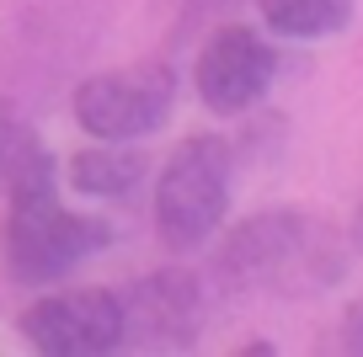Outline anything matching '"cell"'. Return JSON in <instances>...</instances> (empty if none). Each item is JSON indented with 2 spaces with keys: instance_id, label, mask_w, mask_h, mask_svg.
<instances>
[{
  "instance_id": "obj_1",
  "label": "cell",
  "mask_w": 363,
  "mask_h": 357,
  "mask_svg": "<svg viewBox=\"0 0 363 357\" xmlns=\"http://www.w3.org/2000/svg\"><path fill=\"white\" fill-rule=\"evenodd\" d=\"M352 240L310 208H262L214 251V283L235 299H315L347 278Z\"/></svg>"
},
{
  "instance_id": "obj_2",
  "label": "cell",
  "mask_w": 363,
  "mask_h": 357,
  "mask_svg": "<svg viewBox=\"0 0 363 357\" xmlns=\"http://www.w3.org/2000/svg\"><path fill=\"white\" fill-rule=\"evenodd\" d=\"M59 166H38L33 176H22L6 192V267L16 283H59L75 267H86L91 256H102L118 240V230L102 213H75L59 198Z\"/></svg>"
},
{
  "instance_id": "obj_3",
  "label": "cell",
  "mask_w": 363,
  "mask_h": 357,
  "mask_svg": "<svg viewBox=\"0 0 363 357\" xmlns=\"http://www.w3.org/2000/svg\"><path fill=\"white\" fill-rule=\"evenodd\" d=\"M235 192V144L225 134H187L155 181V234L171 256H193L225 230Z\"/></svg>"
},
{
  "instance_id": "obj_4",
  "label": "cell",
  "mask_w": 363,
  "mask_h": 357,
  "mask_svg": "<svg viewBox=\"0 0 363 357\" xmlns=\"http://www.w3.org/2000/svg\"><path fill=\"white\" fill-rule=\"evenodd\" d=\"M171 107H177V69L171 59H139L123 69H102V75H86L69 96L75 123L91 139H107V144H134L150 139L155 128H166Z\"/></svg>"
},
{
  "instance_id": "obj_5",
  "label": "cell",
  "mask_w": 363,
  "mask_h": 357,
  "mask_svg": "<svg viewBox=\"0 0 363 357\" xmlns=\"http://www.w3.org/2000/svg\"><path fill=\"white\" fill-rule=\"evenodd\" d=\"M16 336L48 357H102L123 346V293L113 288H65L33 299L16 314Z\"/></svg>"
},
{
  "instance_id": "obj_6",
  "label": "cell",
  "mask_w": 363,
  "mask_h": 357,
  "mask_svg": "<svg viewBox=\"0 0 363 357\" xmlns=\"http://www.w3.org/2000/svg\"><path fill=\"white\" fill-rule=\"evenodd\" d=\"M272 80H278V48L246 22H219L198 48L193 86H198V101L219 118L251 112L272 91Z\"/></svg>"
},
{
  "instance_id": "obj_7",
  "label": "cell",
  "mask_w": 363,
  "mask_h": 357,
  "mask_svg": "<svg viewBox=\"0 0 363 357\" xmlns=\"http://www.w3.org/2000/svg\"><path fill=\"white\" fill-rule=\"evenodd\" d=\"M203 336V283L187 267H160L123 293V346L187 352Z\"/></svg>"
},
{
  "instance_id": "obj_8",
  "label": "cell",
  "mask_w": 363,
  "mask_h": 357,
  "mask_svg": "<svg viewBox=\"0 0 363 357\" xmlns=\"http://www.w3.org/2000/svg\"><path fill=\"white\" fill-rule=\"evenodd\" d=\"M69 187L86 192V198H102V203H118V198H134L139 181L150 176V160L145 149L134 144H107V139H96L91 149H75L65 166Z\"/></svg>"
},
{
  "instance_id": "obj_9",
  "label": "cell",
  "mask_w": 363,
  "mask_h": 357,
  "mask_svg": "<svg viewBox=\"0 0 363 357\" xmlns=\"http://www.w3.org/2000/svg\"><path fill=\"white\" fill-rule=\"evenodd\" d=\"M257 11H262V27L272 38L320 43V38H337L352 27L358 0H257Z\"/></svg>"
},
{
  "instance_id": "obj_10",
  "label": "cell",
  "mask_w": 363,
  "mask_h": 357,
  "mask_svg": "<svg viewBox=\"0 0 363 357\" xmlns=\"http://www.w3.org/2000/svg\"><path fill=\"white\" fill-rule=\"evenodd\" d=\"M48 160H54V155H48L43 134H38L22 112L0 96V198H6L22 176H33L38 166H48Z\"/></svg>"
},
{
  "instance_id": "obj_11",
  "label": "cell",
  "mask_w": 363,
  "mask_h": 357,
  "mask_svg": "<svg viewBox=\"0 0 363 357\" xmlns=\"http://www.w3.org/2000/svg\"><path fill=\"white\" fill-rule=\"evenodd\" d=\"M240 0H155V16H171V22L187 33V27H198V22H208V16H225V11H235Z\"/></svg>"
},
{
  "instance_id": "obj_12",
  "label": "cell",
  "mask_w": 363,
  "mask_h": 357,
  "mask_svg": "<svg viewBox=\"0 0 363 357\" xmlns=\"http://www.w3.org/2000/svg\"><path fill=\"white\" fill-rule=\"evenodd\" d=\"M337 336H342V346H347V352L363 357V299L352 304L347 314H342V331H337Z\"/></svg>"
},
{
  "instance_id": "obj_13",
  "label": "cell",
  "mask_w": 363,
  "mask_h": 357,
  "mask_svg": "<svg viewBox=\"0 0 363 357\" xmlns=\"http://www.w3.org/2000/svg\"><path fill=\"white\" fill-rule=\"evenodd\" d=\"M347 240H352V251L363 256V198H358V208H352V224H347Z\"/></svg>"
}]
</instances>
